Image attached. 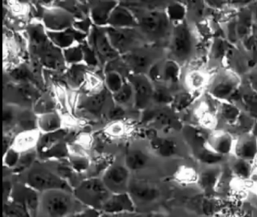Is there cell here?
Listing matches in <instances>:
<instances>
[{"instance_id": "cell-1", "label": "cell", "mask_w": 257, "mask_h": 217, "mask_svg": "<svg viewBox=\"0 0 257 217\" xmlns=\"http://www.w3.org/2000/svg\"><path fill=\"white\" fill-rule=\"evenodd\" d=\"M78 204L82 203L70 191L52 190L43 193L39 211L41 209L43 217H70L79 212Z\"/></svg>"}, {"instance_id": "cell-2", "label": "cell", "mask_w": 257, "mask_h": 217, "mask_svg": "<svg viewBox=\"0 0 257 217\" xmlns=\"http://www.w3.org/2000/svg\"><path fill=\"white\" fill-rule=\"evenodd\" d=\"M111 194L102 179L98 178L85 179L73 190V195L82 204L97 210H102Z\"/></svg>"}, {"instance_id": "cell-3", "label": "cell", "mask_w": 257, "mask_h": 217, "mask_svg": "<svg viewBox=\"0 0 257 217\" xmlns=\"http://www.w3.org/2000/svg\"><path fill=\"white\" fill-rule=\"evenodd\" d=\"M171 51L173 59L179 63H186L193 57L195 37L186 21L177 24L171 33Z\"/></svg>"}, {"instance_id": "cell-4", "label": "cell", "mask_w": 257, "mask_h": 217, "mask_svg": "<svg viewBox=\"0 0 257 217\" xmlns=\"http://www.w3.org/2000/svg\"><path fill=\"white\" fill-rule=\"evenodd\" d=\"M240 84V78L231 70H225L219 73L210 84L208 94L217 102L228 101L237 91Z\"/></svg>"}, {"instance_id": "cell-5", "label": "cell", "mask_w": 257, "mask_h": 217, "mask_svg": "<svg viewBox=\"0 0 257 217\" xmlns=\"http://www.w3.org/2000/svg\"><path fill=\"white\" fill-rule=\"evenodd\" d=\"M28 185L37 191L65 190L71 191L68 183L62 176L55 174L46 169H34L28 176Z\"/></svg>"}, {"instance_id": "cell-6", "label": "cell", "mask_w": 257, "mask_h": 217, "mask_svg": "<svg viewBox=\"0 0 257 217\" xmlns=\"http://www.w3.org/2000/svg\"><path fill=\"white\" fill-rule=\"evenodd\" d=\"M129 172L125 165L113 164L106 170L102 180L112 194L126 193L131 181Z\"/></svg>"}, {"instance_id": "cell-7", "label": "cell", "mask_w": 257, "mask_h": 217, "mask_svg": "<svg viewBox=\"0 0 257 217\" xmlns=\"http://www.w3.org/2000/svg\"><path fill=\"white\" fill-rule=\"evenodd\" d=\"M38 192L28 184H16L13 185L10 200L24 206L31 217H37L40 205V197Z\"/></svg>"}, {"instance_id": "cell-8", "label": "cell", "mask_w": 257, "mask_h": 217, "mask_svg": "<svg viewBox=\"0 0 257 217\" xmlns=\"http://www.w3.org/2000/svg\"><path fill=\"white\" fill-rule=\"evenodd\" d=\"M127 193L133 200L135 206L152 204L161 197V191L158 187L138 179L130 181Z\"/></svg>"}, {"instance_id": "cell-9", "label": "cell", "mask_w": 257, "mask_h": 217, "mask_svg": "<svg viewBox=\"0 0 257 217\" xmlns=\"http://www.w3.org/2000/svg\"><path fill=\"white\" fill-rule=\"evenodd\" d=\"M235 140L231 133L224 130H215L209 134L204 147L213 153L224 157L232 155Z\"/></svg>"}, {"instance_id": "cell-10", "label": "cell", "mask_w": 257, "mask_h": 217, "mask_svg": "<svg viewBox=\"0 0 257 217\" xmlns=\"http://www.w3.org/2000/svg\"><path fill=\"white\" fill-rule=\"evenodd\" d=\"M170 20L166 13L152 12L143 17L141 21L143 31L156 39L165 37L170 29Z\"/></svg>"}, {"instance_id": "cell-11", "label": "cell", "mask_w": 257, "mask_h": 217, "mask_svg": "<svg viewBox=\"0 0 257 217\" xmlns=\"http://www.w3.org/2000/svg\"><path fill=\"white\" fill-rule=\"evenodd\" d=\"M222 175V169L220 164L204 165V167L198 171L197 185L205 194H213L216 192Z\"/></svg>"}, {"instance_id": "cell-12", "label": "cell", "mask_w": 257, "mask_h": 217, "mask_svg": "<svg viewBox=\"0 0 257 217\" xmlns=\"http://www.w3.org/2000/svg\"><path fill=\"white\" fill-rule=\"evenodd\" d=\"M232 155L252 162L257 155V136L247 133L236 139Z\"/></svg>"}, {"instance_id": "cell-13", "label": "cell", "mask_w": 257, "mask_h": 217, "mask_svg": "<svg viewBox=\"0 0 257 217\" xmlns=\"http://www.w3.org/2000/svg\"><path fill=\"white\" fill-rule=\"evenodd\" d=\"M135 203L128 193L112 194L102 208L104 213H132L135 210Z\"/></svg>"}, {"instance_id": "cell-14", "label": "cell", "mask_w": 257, "mask_h": 217, "mask_svg": "<svg viewBox=\"0 0 257 217\" xmlns=\"http://www.w3.org/2000/svg\"><path fill=\"white\" fill-rule=\"evenodd\" d=\"M133 89L135 92V104L138 108H143L147 106L153 99L154 90L151 83L144 75H136L132 78Z\"/></svg>"}, {"instance_id": "cell-15", "label": "cell", "mask_w": 257, "mask_h": 217, "mask_svg": "<svg viewBox=\"0 0 257 217\" xmlns=\"http://www.w3.org/2000/svg\"><path fill=\"white\" fill-rule=\"evenodd\" d=\"M208 75L201 69H191L186 72L184 83L189 91H198L207 85Z\"/></svg>"}, {"instance_id": "cell-16", "label": "cell", "mask_w": 257, "mask_h": 217, "mask_svg": "<svg viewBox=\"0 0 257 217\" xmlns=\"http://www.w3.org/2000/svg\"><path fill=\"white\" fill-rule=\"evenodd\" d=\"M153 149L162 158H169L178 154L177 142L171 138H156L153 141Z\"/></svg>"}, {"instance_id": "cell-17", "label": "cell", "mask_w": 257, "mask_h": 217, "mask_svg": "<svg viewBox=\"0 0 257 217\" xmlns=\"http://www.w3.org/2000/svg\"><path fill=\"white\" fill-rule=\"evenodd\" d=\"M218 102L217 113L221 120L229 125H233L239 120L241 112L237 105L229 100Z\"/></svg>"}, {"instance_id": "cell-18", "label": "cell", "mask_w": 257, "mask_h": 217, "mask_svg": "<svg viewBox=\"0 0 257 217\" xmlns=\"http://www.w3.org/2000/svg\"><path fill=\"white\" fill-rule=\"evenodd\" d=\"M39 140V135L37 132L33 131H27L18 136L13 143V149L21 152H28L31 150Z\"/></svg>"}, {"instance_id": "cell-19", "label": "cell", "mask_w": 257, "mask_h": 217, "mask_svg": "<svg viewBox=\"0 0 257 217\" xmlns=\"http://www.w3.org/2000/svg\"><path fill=\"white\" fill-rule=\"evenodd\" d=\"M46 25L53 30H61L71 24V17L63 11H52L45 17Z\"/></svg>"}, {"instance_id": "cell-20", "label": "cell", "mask_w": 257, "mask_h": 217, "mask_svg": "<svg viewBox=\"0 0 257 217\" xmlns=\"http://www.w3.org/2000/svg\"><path fill=\"white\" fill-rule=\"evenodd\" d=\"M108 33H109L111 45L116 49L121 50V51L127 49L135 42V35L130 31L110 30Z\"/></svg>"}, {"instance_id": "cell-21", "label": "cell", "mask_w": 257, "mask_h": 217, "mask_svg": "<svg viewBox=\"0 0 257 217\" xmlns=\"http://www.w3.org/2000/svg\"><path fill=\"white\" fill-rule=\"evenodd\" d=\"M108 23L115 27H132L136 25V21L133 15L127 9L122 7H116L113 9Z\"/></svg>"}, {"instance_id": "cell-22", "label": "cell", "mask_w": 257, "mask_h": 217, "mask_svg": "<svg viewBox=\"0 0 257 217\" xmlns=\"http://www.w3.org/2000/svg\"><path fill=\"white\" fill-rule=\"evenodd\" d=\"M116 5L115 2H100L93 8L92 18L97 25H104L109 22L112 9Z\"/></svg>"}, {"instance_id": "cell-23", "label": "cell", "mask_w": 257, "mask_h": 217, "mask_svg": "<svg viewBox=\"0 0 257 217\" xmlns=\"http://www.w3.org/2000/svg\"><path fill=\"white\" fill-rule=\"evenodd\" d=\"M148 161L149 157L146 152L140 149H133L126 155L124 165L130 171H138L144 168Z\"/></svg>"}, {"instance_id": "cell-24", "label": "cell", "mask_w": 257, "mask_h": 217, "mask_svg": "<svg viewBox=\"0 0 257 217\" xmlns=\"http://www.w3.org/2000/svg\"><path fill=\"white\" fill-rule=\"evenodd\" d=\"M230 169L237 179L248 180L252 176V165L250 161L233 157Z\"/></svg>"}, {"instance_id": "cell-25", "label": "cell", "mask_w": 257, "mask_h": 217, "mask_svg": "<svg viewBox=\"0 0 257 217\" xmlns=\"http://www.w3.org/2000/svg\"><path fill=\"white\" fill-rule=\"evenodd\" d=\"M180 75V63L172 60H168L161 68V78L168 83H176Z\"/></svg>"}, {"instance_id": "cell-26", "label": "cell", "mask_w": 257, "mask_h": 217, "mask_svg": "<svg viewBox=\"0 0 257 217\" xmlns=\"http://www.w3.org/2000/svg\"><path fill=\"white\" fill-rule=\"evenodd\" d=\"M105 99H106V91L103 90L97 94L90 96L88 99H85L83 103V108L89 114L97 116L101 112Z\"/></svg>"}, {"instance_id": "cell-27", "label": "cell", "mask_w": 257, "mask_h": 217, "mask_svg": "<svg viewBox=\"0 0 257 217\" xmlns=\"http://www.w3.org/2000/svg\"><path fill=\"white\" fill-rule=\"evenodd\" d=\"M94 44L97 48V52L102 57L107 59L116 57L117 53L115 52V49L111 43H109V39L105 35L102 34V33H97L94 36Z\"/></svg>"}, {"instance_id": "cell-28", "label": "cell", "mask_w": 257, "mask_h": 217, "mask_svg": "<svg viewBox=\"0 0 257 217\" xmlns=\"http://www.w3.org/2000/svg\"><path fill=\"white\" fill-rule=\"evenodd\" d=\"M167 16L171 22L175 23V25L184 22L186 16V8L180 3H173L168 6L166 12Z\"/></svg>"}, {"instance_id": "cell-29", "label": "cell", "mask_w": 257, "mask_h": 217, "mask_svg": "<svg viewBox=\"0 0 257 217\" xmlns=\"http://www.w3.org/2000/svg\"><path fill=\"white\" fill-rule=\"evenodd\" d=\"M177 182L183 185H192L198 183V172L193 167H184L180 168L176 174Z\"/></svg>"}, {"instance_id": "cell-30", "label": "cell", "mask_w": 257, "mask_h": 217, "mask_svg": "<svg viewBox=\"0 0 257 217\" xmlns=\"http://www.w3.org/2000/svg\"><path fill=\"white\" fill-rule=\"evenodd\" d=\"M4 213L7 217H31L28 211L22 205L12 200L4 202Z\"/></svg>"}, {"instance_id": "cell-31", "label": "cell", "mask_w": 257, "mask_h": 217, "mask_svg": "<svg viewBox=\"0 0 257 217\" xmlns=\"http://www.w3.org/2000/svg\"><path fill=\"white\" fill-rule=\"evenodd\" d=\"M126 60L135 70L143 71L150 66V59L147 56L141 54H132L126 56Z\"/></svg>"}, {"instance_id": "cell-32", "label": "cell", "mask_w": 257, "mask_h": 217, "mask_svg": "<svg viewBox=\"0 0 257 217\" xmlns=\"http://www.w3.org/2000/svg\"><path fill=\"white\" fill-rule=\"evenodd\" d=\"M39 125L45 132H55L61 126V121L55 114L44 115L39 121Z\"/></svg>"}, {"instance_id": "cell-33", "label": "cell", "mask_w": 257, "mask_h": 217, "mask_svg": "<svg viewBox=\"0 0 257 217\" xmlns=\"http://www.w3.org/2000/svg\"><path fill=\"white\" fill-rule=\"evenodd\" d=\"M49 36L52 38V40L61 47H68L73 43L74 41L76 33L75 32L70 31H61L53 32V33H49Z\"/></svg>"}, {"instance_id": "cell-34", "label": "cell", "mask_w": 257, "mask_h": 217, "mask_svg": "<svg viewBox=\"0 0 257 217\" xmlns=\"http://www.w3.org/2000/svg\"><path fill=\"white\" fill-rule=\"evenodd\" d=\"M133 87L131 84H124L118 91L114 94V99L119 103H125L133 95Z\"/></svg>"}, {"instance_id": "cell-35", "label": "cell", "mask_w": 257, "mask_h": 217, "mask_svg": "<svg viewBox=\"0 0 257 217\" xmlns=\"http://www.w3.org/2000/svg\"><path fill=\"white\" fill-rule=\"evenodd\" d=\"M35 157V152H27L25 155H22L17 165H16V167L14 168L15 172H16V173H21V172L26 170V169L28 168V167L31 165V164L34 162Z\"/></svg>"}, {"instance_id": "cell-36", "label": "cell", "mask_w": 257, "mask_h": 217, "mask_svg": "<svg viewBox=\"0 0 257 217\" xmlns=\"http://www.w3.org/2000/svg\"><path fill=\"white\" fill-rule=\"evenodd\" d=\"M106 84H107L108 87L114 93L118 91L123 86L121 76L119 74L115 72H109L108 74L107 77H106Z\"/></svg>"}, {"instance_id": "cell-37", "label": "cell", "mask_w": 257, "mask_h": 217, "mask_svg": "<svg viewBox=\"0 0 257 217\" xmlns=\"http://www.w3.org/2000/svg\"><path fill=\"white\" fill-rule=\"evenodd\" d=\"M72 167L77 172H84L88 168L89 161L82 155H73L70 158Z\"/></svg>"}, {"instance_id": "cell-38", "label": "cell", "mask_w": 257, "mask_h": 217, "mask_svg": "<svg viewBox=\"0 0 257 217\" xmlns=\"http://www.w3.org/2000/svg\"><path fill=\"white\" fill-rule=\"evenodd\" d=\"M19 94L26 101H33L37 98L38 92L29 84H22L18 88Z\"/></svg>"}, {"instance_id": "cell-39", "label": "cell", "mask_w": 257, "mask_h": 217, "mask_svg": "<svg viewBox=\"0 0 257 217\" xmlns=\"http://www.w3.org/2000/svg\"><path fill=\"white\" fill-rule=\"evenodd\" d=\"M20 158V153L12 148L4 154V162L8 167L15 168L19 163Z\"/></svg>"}, {"instance_id": "cell-40", "label": "cell", "mask_w": 257, "mask_h": 217, "mask_svg": "<svg viewBox=\"0 0 257 217\" xmlns=\"http://www.w3.org/2000/svg\"><path fill=\"white\" fill-rule=\"evenodd\" d=\"M153 99L157 103L166 104L171 102L172 96L165 89L158 88L157 90H154Z\"/></svg>"}, {"instance_id": "cell-41", "label": "cell", "mask_w": 257, "mask_h": 217, "mask_svg": "<svg viewBox=\"0 0 257 217\" xmlns=\"http://www.w3.org/2000/svg\"><path fill=\"white\" fill-rule=\"evenodd\" d=\"M65 57L69 62L80 61L83 57V52L79 48H71L65 51Z\"/></svg>"}, {"instance_id": "cell-42", "label": "cell", "mask_w": 257, "mask_h": 217, "mask_svg": "<svg viewBox=\"0 0 257 217\" xmlns=\"http://www.w3.org/2000/svg\"><path fill=\"white\" fill-rule=\"evenodd\" d=\"M12 75L19 81H27L31 79L32 77L31 72L26 67L18 68L16 70L13 71Z\"/></svg>"}, {"instance_id": "cell-43", "label": "cell", "mask_w": 257, "mask_h": 217, "mask_svg": "<svg viewBox=\"0 0 257 217\" xmlns=\"http://www.w3.org/2000/svg\"><path fill=\"white\" fill-rule=\"evenodd\" d=\"M100 212L97 209H92V208L88 207L87 209L81 210L80 212L74 214L70 217H100Z\"/></svg>"}, {"instance_id": "cell-44", "label": "cell", "mask_w": 257, "mask_h": 217, "mask_svg": "<svg viewBox=\"0 0 257 217\" xmlns=\"http://www.w3.org/2000/svg\"><path fill=\"white\" fill-rule=\"evenodd\" d=\"M20 125L22 128H25L28 131H32L35 125V122L31 116H23L21 119Z\"/></svg>"}, {"instance_id": "cell-45", "label": "cell", "mask_w": 257, "mask_h": 217, "mask_svg": "<svg viewBox=\"0 0 257 217\" xmlns=\"http://www.w3.org/2000/svg\"><path fill=\"white\" fill-rule=\"evenodd\" d=\"M124 115V110L119 106L115 107L109 112V116L112 119H119V118L122 117Z\"/></svg>"}, {"instance_id": "cell-46", "label": "cell", "mask_w": 257, "mask_h": 217, "mask_svg": "<svg viewBox=\"0 0 257 217\" xmlns=\"http://www.w3.org/2000/svg\"><path fill=\"white\" fill-rule=\"evenodd\" d=\"M14 119V113L10 108L4 110V122L5 125H10L13 122Z\"/></svg>"}, {"instance_id": "cell-47", "label": "cell", "mask_w": 257, "mask_h": 217, "mask_svg": "<svg viewBox=\"0 0 257 217\" xmlns=\"http://www.w3.org/2000/svg\"><path fill=\"white\" fill-rule=\"evenodd\" d=\"M129 213H121V214H109L103 213L100 217H127Z\"/></svg>"}, {"instance_id": "cell-48", "label": "cell", "mask_w": 257, "mask_h": 217, "mask_svg": "<svg viewBox=\"0 0 257 217\" xmlns=\"http://www.w3.org/2000/svg\"><path fill=\"white\" fill-rule=\"evenodd\" d=\"M252 176L253 175H257V155L253 161H252Z\"/></svg>"}, {"instance_id": "cell-49", "label": "cell", "mask_w": 257, "mask_h": 217, "mask_svg": "<svg viewBox=\"0 0 257 217\" xmlns=\"http://www.w3.org/2000/svg\"><path fill=\"white\" fill-rule=\"evenodd\" d=\"M251 191L257 197V179L251 185Z\"/></svg>"}, {"instance_id": "cell-50", "label": "cell", "mask_w": 257, "mask_h": 217, "mask_svg": "<svg viewBox=\"0 0 257 217\" xmlns=\"http://www.w3.org/2000/svg\"><path fill=\"white\" fill-rule=\"evenodd\" d=\"M255 44L257 45V30H255Z\"/></svg>"}, {"instance_id": "cell-51", "label": "cell", "mask_w": 257, "mask_h": 217, "mask_svg": "<svg viewBox=\"0 0 257 217\" xmlns=\"http://www.w3.org/2000/svg\"><path fill=\"white\" fill-rule=\"evenodd\" d=\"M254 15H255V19H257V9L255 10V12H254Z\"/></svg>"}, {"instance_id": "cell-52", "label": "cell", "mask_w": 257, "mask_h": 217, "mask_svg": "<svg viewBox=\"0 0 257 217\" xmlns=\"http://www.w3.org/2000/svg\"><path fill=\"white\" fill-rule=\"evenodd\" d=\"M154 217H164V216H162V215H155Z\"/></svg>"}]
</instances>
